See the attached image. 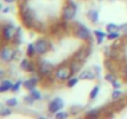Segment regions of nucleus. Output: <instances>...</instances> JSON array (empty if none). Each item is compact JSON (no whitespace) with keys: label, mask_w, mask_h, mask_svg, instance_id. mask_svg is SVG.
Returning a JSON list of instances; mask_svg holds the SVG:
<instances>
[{"label":"nucleus","mask_w":127,"mask_h":119,"mask_svg":"<svg viewBox=\"0 0 127 119\" xmlns=\"http://www.w3.org/2000/svg\"><path fill=\"white\" fill-rule=\"evenodd\" d=\"M79 78H80V81H94L97 78V75L95 73L94 70L89 68V70H82L79 73Z\"/></svg>","instance_id":"12"},{"label":"nucleus","mask_w":127,"mask_h":119,"mask_svg":"<svg viewBox=\"0 0 127 119\" xmlns=\"http://www.w3.org/2000/svg\"><path fill=\"white\" fill-rule=\"evenodd\" d=\"M11 11V6H10V4H8V6H4L3 8V10H1V13L5 15V14H9Z\"/></svg>","instance_id":"37"},{"label":"nucleus","mask_w":127,"mask_h":119,"mask_svg":"<svg viewBox=\"0 0 127 119\" xmlns=\"http://www.w3.org/2000/svg\"><path fill=\"white\" fill-rule=\"evenodd\" d=\"M121 36V31H113V32H108L107 34V39L108 40H116Z\"/></svg>","instance_id":"33"},{"label":"nucleus","mask_w":127,"mask_h":119,"mask_svg":"<svg viewBox=\"0 0 127 119\" xmlns=\"http://www.w3.org/2000/svg\"><path fill=\"white\" fill-rule=\"evenodd\" d=\"M94 36L96 37L97 45H101V43H103L105 39L107 37V34L103 30H94Z\"/></svg>","instance_id":"18"},{"label":"nucleus","mask_w":127,"mask_h":119,"mask_svg":"<svg viewBox=\"0 0 127 119\" xmlns=\"http://www.w3.org/2000/svg\"><path fill=\"white\" fill-rule=\"evenodd\" d=\"M100 89H101L100 84H96V86H94V88L90 91V96H89L90 100H95V99L97 98V96L100 94Z\"/></svg>","instance_id":"22"},{"label":"nucleus","mask_w":127,"mask_h":119,"mask_svg":"<svg viewBox=\"0 0 127 119\" xmlns=\"http://www.w3.org/2000/svg\"><path fill=\"white\" fill-rule=\"evenodd\" d=\"M86 16H87L89 21H90L91 24H94V25H97L98 21H100V13H98V10H96V9L89 10L87 14H86Z\"/></svg>","instance_id":"14"},{"label":"nucleus","mask_w":127,"mask_h":119,"mask_svg":"<svg viewBox=\"0 0 127 119\" xmlns=\"http://www.w3.org/2000/svg\"><path fill=\"white\" fill-rule=\"evenodd\" d=\"M77 13V4L74 0H67V3L64 5L62 13H61V20L62 22H71Z\"/></svg>","instance_id":"2"},{"label":"nucleus","mask_w":127,"mask_h":119,"mask_svg":"<svg viewBox=\"0 0 127 119\" xmlns=\"http://www.w3.org/2000/svg\"><path fill=\"white\" fill-rule=\"evenodd\" d=\"M5 104L9 105V107H11V108H15V107H18L19 100H18L16 97H9V98L5 99Z\"/></svg>","instance_id":"27"},{"label":"nucleus","mask_w":127,"mask_h":119,"mask_svg":"<svg viewBox=\"0 0 127 119\" xmlns=\"http://www.w3.org/2000/svg\"><path fill=\"white\" fill-rule=\"evenodd\" d=\"M69 115H70L69 112H64V110H59L57 113L54 114V117H55L56 119H66Z\"/></svg>","instance_id":"30"},{"label":"nucleus","mask_w":127,"mask_h":119,"mask_svg":"<svg viewBox=\"0 0 127 119\" xmlns=\"http://www.w3.org/2000/svg\"><path fill=\"white\" fill-rule=\"evenodd\" d=\"M25 53H26V57H29V58H31V60H32V58H35V57L37 56L35 43H28V45H26Z\"/></svg>","instance_id":"17"},{"label":"nucleus","mask_w":127,"mask_h":119,"mask_svg":"<svg viewBox=\"0 0 127 119\" xmlns=\"http://www.w3.org/2000/svg\"><path fill=\"white\" fill-rule=\"evenodd\" d=\"M19 1H20V3H28L29 0H19Z\"/></svg>","instance_id":"41"},{"label":"nucleus","mask_w":127,"mask_h":119,"mask_svg":"<svg viewBox=\"0 0 127 119\" xmlns=\"http://www.w3.org/2000/svg\"><path fill=\"white\" fill-rule=\"evenodd\" d=\"M91 53V46L89 45H85L82 46L81 48H79L72 56H71V60H76V61H80V62H85L86 58L89 57V55Z\"/></svg>","instance_id":"10"},{"label":"nucleus","mask_w":127,"mask_h":119,"mask_svg":"<svg viewBox=\"0 0 127 119\" xmlns=\"http://www.w3.org/2000/svg\"><path fill=\"white\" fill-rule=\"evenodd\" d=\"M70 68L72 75H79L81 72L80 70H82V62L76 61V60H70Z\"/></svg>","instance_id":"15"},{"label":"nucleus","mask_w":127,"mask_h":119,"mask_svg":"<svg viewBox=\"0 0 127 119\" xmlns=\"http://www.w3.org/2000/svg\"><path fill=\"white\" fill-rule=\"evenodd\" d=\"M102 108H91L90 110L85 112V117L86 118H98L100 115H102Z\"/></svg>","instance_id":"16"},{"label":"nucleus","mask_w":127,"mask_h":119,"mask_svg":"<svg viewBox=\"0 0 127 119\" xmlns=\"http://www.w3.org/2000/svg\"><path fill=\"white\" fill-rule=\"evenodd\" d=\"M79 81H80L79 76L74 75V76H71V77H70V78L66 81V87H69V88H72V87H75V86L79 83Z\"/></svg>","instance_id":"24"},{"label":"nucleus","mask_w":127,"mask_h":119,"mask_svg":"<svg viewBox=\"0 0 127 119\" xmlns=\"http://www.w3.org/2000/svg\"><path fill=\"white\" fill-rule=\"evenodd\" d=\"M34 43H35V47H36L37 56H40V57L41 56H45L51 50V42L47 39H45V37H39Z\"/></svg>","instance_id":"8"},{"label":"nucleus","mask_w":127,"mask_h":119,"mask_svg":"<svg viewBox=\"0 0 127 119\" xmlns=\"http://www.w3.org/2000/svg\"><path fill=\"white\" fill-rule=\"evenodd\" d=\"M126 84H127V82H126Z\"/></svg>","instance_id":"42"},{"label":"nucleus","mask_w":127,"mask_h":119,"mask_svg":"<svg viewBox=\"0 0 127 119\" xmlns=\"http://www.w3.org/2000/svg\"><path fill=\"white\" fill-rule=\"evenodd\" d=\"M106 32L108 34V32H113V31H120V26L118 25H116V24H112V22H110V24H107L106 25Z\"/></svg>","instance_id":"29"},{"label":"nucleus","mask_w":127,"mask_h":119,"mask_svg":"<svg viewBox=\"0 0 127 119\" xmlns=\"http://www.w3.org/2000/svg\"><path fill=\"white\" fill-rule=\"evenodd\" d=\"M14 86V82L10 78H4L0 82V93H6V92H11V88Z\"/></svg>","instance_id":"13"},{"label":"nucleus","mask_w":127,"mask_h":119,"mask_svg":"<svg viewBox=\"0 0 127 119\" xmlns=\"http://www.w3.org/2000/svg\"><path fill=\"white\" fill-rule=\"evenodd\" d=\"M81 112H82V107H81V105H77V104H75V105H71V107H70V109H69V113H70V115H74V117L79 115Z\"/></svg>","instance_id":"25"},{"label":"nucleus","mask_w":127,"mask_h":119,"mask_svg":"<svg viewBox=\"0 0 127 119\" xmlns=\"http://www.w3.org/2000/svg\"><path fill=\"white\" fill-rule=\"evenodd\" d=\"M21 87H24V82H23L21 79H19V81L14 82V86H13V88H11V92H13V93H18V92H20V88H21Z\"/></svg>","instance_id":"28"},{"label":"nucleus","mask_w":127,"mask_h":119,"mask_svg":"<svg viewBox=\"0 0 127 119\" xmlns=\"http://www.w3.org/2000/svg\"><path fill=\"white\" fill-rule=\"evenodd\" d=\"M65 108V100L61 97H55L47 103V110L50 114H55L59 110H62Z\"/></svg>","instance_id":"9"},{"label":"nucleus","mask_w":127,"mask_h":119,"mask_svg":"<svg viewBox=\"0 0 127 119\" xmlns=\"http://www.w3.org/2000/svg\"><path fill=\"white\" fill-rule=\"evenodd\" d=\"M123 96H125V93L121 89H113L112 94H111V99L113 102H120V100L123 99Z\"/></svg>","instance_id":"21"},{"label":"nucleus","mask_w":127,"mask_h":119,"mask_svg":"<svg viewBox=\"0 0 127 119\" xmlns=\"http://www.w3.org/2000/svg\"><path fill=\"white\" fill-rule=\"evenodd\" d=\"M3 1H4L5 4H10V5H11V4H15L16 1H19V0H3Z\"/></svg>","instance_id":"40"},{"label":"nucleus","mask_w":127,"mask_h":119,"mask_svg":"<svg viewBox=\"0 0 127 119\" xmlns=\"http://www.w3.org/2000/svg\"><path fill=\"white\" fill-rule=\"evenodd\" d=\"M72 34L77 40L85 41V42H91V37H92V32L90 31V29L87 26H85L84 24H75V26L72 27Z\"/></svg>","instance_id":"4"},{"label":"nucleus","mask_w":127,"mask_h":119,"mask_svg":"<svg viewBox=\"0 0 127 119\" xmlns=\"http://www.w3.org/2000/svg\"><path fill=\"white\" fill-rule=\"evenodd\" d=\"M16 57V50L14 46H11L10 43H5L1 47L0 51V60L4 65H10Z\"/></svg>","instance_id":"5"},{"label":"nucleus","mask_w":127,"mask_h":119,"mask_svg":"<svg viewBox=\"0 0 127 119\" xmlns=\"http://www.w3.org/2000/svg\"><path fill=\"white\" fill-rule=\"evenodd\" d=\"M13 113V110H11V107H9V105H6L5 103L3 104H0V117H9L10 114Z\"/></svg>","instance_id":"20"},{"label":"nucleus","mask_w":127,"mask_h":119,"mask_svg":"<svg viewBox=\"0 0 127 119\" xmlns=\"http://www.w3.org/2000/svg\"><path fill=\"white\" fill-rule=\"evenodd\" d=\"M29 93H30V94H31L36 100H42V98H44V97H42V93H41L36 87H35V88H32V89H30V91H29Z\"/></svg>","instance_id":"26"},{"label":"nucleus","mask_w":127,"mask_h":119,"mask_svg":"<svg viewBox=\"0 0 127 119\" xmlns=\"http://www.w3.org/2000/svg\"><path fill=\"white\" fill-rule=\"evenodd\" d=\"M54 71H55V67L52 66V63L46 61L45 58H39V61H37V72L44 78H47L51 75H54Z\"/></svg>","instance_id":"7"},{"label":"nucleus","mask_w":127,"mask_h":119,"mask_svg":"<svg viewBox=\"0 0 127 119\" xmlns=\"http://www.w3.org/2000/svg\"><path fill=\"white\" fill-rule=\"evenodd\" d=\"M92 70L95 71V73H96V75H97V77L100 78V77H101V67H100L98 65H94Z\"/></svg>","instance_id":"36"},{"label":"nucleus","mask_w":127,"mask_h":119,"mask_svg":"<svg viewBox=\"0 0 127 119\" xmlns=\"http://www.w3.org/2000/svg\"><path fill=\"white\" fill-rule=\"evenodd\" d=\"M16 35V26L11 22H4L1 26V36H3V45L13 43Z\"/></svg>","instance_id":"6"},{"label":"nucleus","mask_w":127,"mask_h":119,"mask_svg":"<svg viewBox=\"0 0 127 119\" xmlns=\"http://www.w3.org/2000/svg\"><path fill=\"white\" fill-rule=\"evenodd\" d=\"M19 16L21 19L23 25L26 29H32L37 21L35 10L28 4V3H20L19 4Z\"/></svg>","instance_id":"1"},{"label":"nucleus","mask_w":127,"mask_h":119,"mask_svg":"<svg viewBox=\"0 0 127 119\" xmlns=\"http://www.w3.org/2000/svg\"><path fill=\"white\" fill-rule=\"evenodd\" d=\"M23 39H24V37H23V30H21V27H16V35H15V39H14V41H13V45H14V46L21 45V43L24 42Z\"/></svg>","instance_id":"19"},{"label":"nucleus","mask_w":127,"mask_h":119,"mask_svg":"<svg viewBox=\"0 0 127 119\" xmlns=\"http://www.w3.org/2000/svg\"><path fill=\"white\" fill-rule=\"evenodd\" d=\"M121 76H122V78L127 82V65L121 68Z\"/></svg>","instance_id":"35"},{"label":"nucleus","mask_w":127,"mask_h":119,"mask_svg":"<svg viewBox=\"0 0 127 119\" xmlns=\"http://www.w3.org/2000/svg\"><path fill=\"white\" fill-rule=\"evenodd\" d=\"M111 86L113 87V89H121V87H122V84H121V82H120L118 79H115V81L111 83Z\"/></svg>","instance_id":"34"},{"label":"nucleus","mask_w":127,"mask_h":119,"mask_svg":"<svg viewBox=\"0 0 127 119\" xmlns=\"http://www.w3.org/2000/svg\"><path fill=\"white\" fill-rule=\"evenodd\" d=\"M72 75L71 72V68H70V62L69 63H61L60 66L55 67V71H54V79L56 82H66Z\"/></svg>","instance_id":"3"},{"label":"nucleus","mask_w":127,"mask_h":119,"mask_svg":"<svg viewBox=\"0 0 127 119\" xmlns=\"http://www.w3.org/2000/svg\"><path fill=\"white\" fill-rule=\"evenodd\" d=\"M42 78H44V77H42L39 72L32 73L30 78H28L26 81H24V88H25V89H28V91H30V89L35 88V87L41 82V79H42Z\"/></svg>","instance_id":"11"},{"label":"nucleus","mask_w":127,"mask_h":119,"mask_svg":"<svg viewBox=\"0 0 127 119\" xmlns=\"http://www.w3.org/2000/svg\"><path fill=\"white\" fill-rule=\"evenodd\" d=\"M105 79L107 81V82H110V83H112L115 79H117L116 78V75L113 73V72H111V71H108L107 73H106V76H105Z\"/></svg>","instance_id":"32"},{"label":"nucleus","mask_w":127,"mask_h":119,"mask_svg":"<svg viewBox=\"0 0 127 119\" xmlns=\"http://www.w3.org/2000/svg\"><path fill=\"white\" fill-rule=\"evenodd\" d=\"M30 63H31V58H29V57L23 58L21 61H20V65H19V66H20V70L28 72V71H29V66H30Z\"/></svg>","instance_id":"23"},{"label":"nucleus","mask_w":127,"mask_h":119,"mask_svg":"<svg viewBox=\"0 0 127 119\" xmlns=\"http://www.w3.org/2000/svg\"><path fill=\"white\" fill-rule=\"evenodd\" d=\"M35 102H36V99H35L30 93H29L28 96H25V97H24V103H25L26 105H32Z\"/></svg>","instance_id":"31"},{"label":"nucleus","mask_w":127,"mask_h":119,"mask_svg":"<svg viewBox=\"0 0 127 119\" xmlns=\"http://www.w3.org/2000/svg\"><path fill=\"white\" fill-rule=\"evenodd\" d=\"M5 78V68L0 70V79H4Z\"/></svg>","instance_id":"39"},{"label":"nucleus","mask_w":127,"mask_h":119,"mask_svg":"<svg viewBox=\"0 0 127 119\" xmlns=\"http://www.w3.org/2000/svg\"><path fill=\"white\" fill-rule=\"evenodd\" d=\"M120 31H122V32L127 34V22H126V24H122V25H120Z\"/></svg>","instance_id":"38"}]
</instances>
